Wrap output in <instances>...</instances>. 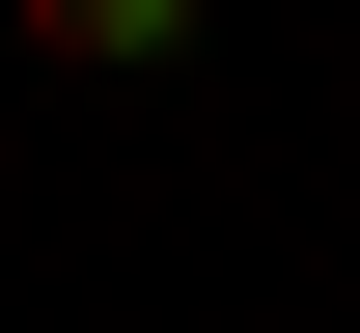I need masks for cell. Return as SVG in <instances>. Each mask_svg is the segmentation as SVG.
<instances>
[{"label":"cell","mask_w":360,"mask_h":333,"mask_svg":"<svg viewBox=\"0 0 360 333\" xmlns=\"http://www.w3.org/2000/svg\"><path fill=\"white\" fill-rule=\"evenodd\" d=\"M28 56H56V84H167V56H194V0H28Z\"/></svg>","instance_id":"cell-1"}]
</instances>
